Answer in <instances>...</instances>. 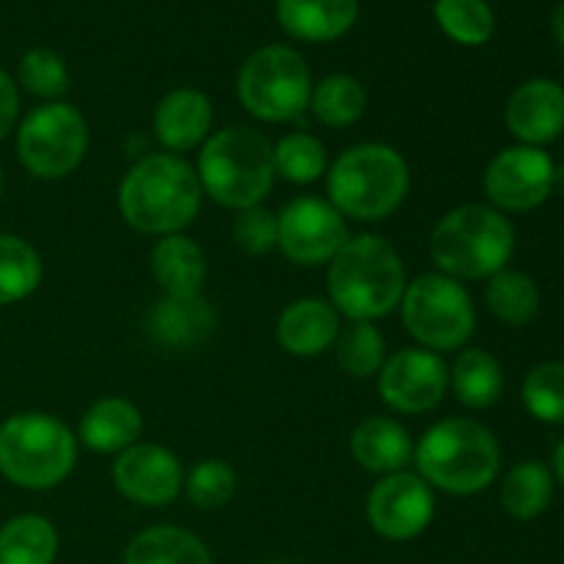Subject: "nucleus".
<instances>
[{
  "mask_svg": "<svg viewBox=\"0 0 564 564\" xmlns=\"http://www.w3.org/2000/svg\"><path fill=\"white\" fill-rule=\"evenodd\" d=\"M202 182L180 154H147L119 185V213L141 235L169 237L196 220L202 209Z\"/></svg>",
  "mask_w": 564,
  "mask_h": 564,
  "instance_id": "1",
  "label": "nucleus"
},
{
  "mask_svg": "<svg viewBox=\"0 0 564 564\" xmlns=\"http://www.w3.org/2000/svg\"><path fill=\"white\" fill-rule=\"evenodd\" d=\"M405 264L380 235H358L328 264L330 306L352 323H372L400 306L405 295Z\"/></svg>",
  "mask_w": 564,
  "mask_h": 564,
  "instance_id": "2",
  "label": "nucleus"
},
{
  "mask_svg": "<svg viewBox=\"0 0 564 564\" xmlns=\"http://www.w3.org/2000/svg\"><path fill=\"white\" fill-rule=\"evenodd\" d=\"M413 463L430 488L449 496H474L499 477L501 446L477 419L449 416L419 438Z\"/></svg>",
  "mask_w": 564,
  "mask_h": 564,
  "instance_id": "3",
  "label": "nucleus"
},
{
  "mask_svg": "<svg viewBox=\"0 0 564 564\" xmlns=\"http://www.w3.org/2000/svg\"><path fill=\"white\" fill-rule=\"evenodd\" d=\"M516 229L490 204H463L449 209L430 237L435 268L455 281L490 279L510 264Z\"/></svg>",
  "mask_w": 564,
  "mask_h": 564,
  "instance_id": "4",
  "label": "nucleus"
},
{
  "mask_svg": "<svg viewBox=\"0 0 564 564\" xmlns=\"http://www.w3.org/2000/svg\"><path fill=\"white\" fill-rule=\"evenodd\" d=\"M411 191L408 160L389 143H358L328 169V202L345 218L378 224L400 209Z\"/></svg>",
  "mask_w": 564,
  "mask_h": 564,
  "instance_id": "5",
  "label": "nucleus"
},
{
  "mask_svg": "<svg viewBox=\"0 0 564 564\" xmlns=\"http://www.w3.org/2000/svg\"><path fill=\"white\" fill-rule=\"evenodd\" d=\"M196 174L202 191L220 207H257L273 191V143L253 127H226L204 141Z\"/></svg>",
  "mask_w": 564,
  "mask_h": 564,
  "instance_id": "6",
  "label": "nucleus"
},
{
  "mask_svg": "<svg viewBox=\"0 0 564 564\" xmlns=\"http://www.w3.org/2000/svg\"><path fill=\"white\" fill-rule=\"evenodd\" d=\"M77 463V435L50 413H17L0 424V474L25 490H50Z\"/></svg>",
  "mask_w": 564,
  "mask_h": 564,
  "instance_id": "7",
  "label": "nucleus"
},
{
  "mask_svg": "<svg viewBox=\"0 0 564 564\" xmlns=\"http://www.w3.org/2000/svg\"><path fill=\"white\" fill-rule=\"evenodd\" d=\"M402 325L422 350L446 352L468 345L477 328V308L460 281L424 273L405 286Z\"/></svg>",
  "mask_w": 564,
  "mask_h": 564,
  "instance_id": "8",
  "label": "nucleus"
},
{
  "mask_svg": "<svg viewBox=\"0 0 564 564\" xmlns=\"http://www.w3.org/2000/svg\"><path fill=\"white\" fill-rule=\"evenodd\" d=\"M312 72L303 55L286 44H268L248 55L237 75V97L259 121H292L308 108Z\"/></svg>",
  "mask_w": 564,
  "mask_h": 564,
  "instance_id": "9",
  "label": "nucleus"
},
{
  "mask_svg": "<svg viewBox=\"0 0 564 564\" xmlns=\"http://www.w3.org/2000/svg\"><path fill=\"white\" fill-rule=\"evenodd\" d=\"M88 124L69 102H47L33 110L17 130V158L36 180H61L83 163Z\"/></svg>",
  "mask_w": 564,
  "mask_h": 564,
  "instance_id": "10",
  "label": "nucleus"
},
{
  "mask_svg": "<svg viewBox=\"0 0 564 564\" xmlns=\"http://www.w3.org/2000/svg\"><path fill=\"white\" fill-rule=\"evenodd\" d=\"M347 237L345 215L319 196L292 198L279 215V248L301 268H319L341 251Z\"/></svg>",
  "mask_w": 564,
  "mask_h": 564,
  "instance_id": "11",
  "label": "nucleus"
},
{
  "mask_svg": "<svg viewBox=\"0 0 564 564\" xmlns=\"http://www.w3.org/2000/svg\"><path fill=\"white\" fill-rule=\"evenodd\" d=\"M482 185L499 213H529L554 193V160L538 147H507L488 163Z\"/></svg>",
  "mask_w": 564,
  "mask_h": 564,
  "instance_id": "12",
  "label": "nucleus"
},
{
  "mask_svg": "<svg viewBox=\"0 0 564 564\" xmlns=\"http://www.w3.org/2000/svg\"><path fill=\"white\" fill-rule=\"evenodd\" d=\"M369 527L391 543L419 538L435 518L433 488L419 474L397 471L380 477L367 499Z\"/></svg>",
  "mask_w": 564,
  "mask_h": 564,
  "instance_id": "13",
  "label": "nucleus"
},
{
  "mask_svg": "<svg viewBox=\"0 0 564 564\" xmlns=\"http://www.w3.org/2000/svg\"><path fill=\"white\" fill-rule=\"evenodd\" d=\"M449 389V367L438 352L402 347L378 372L380 400L397 413L435 411Z\"/></svg>",
  "mask_w": 564,
  "mask_h": 564,
  "instance_id": "14",
  "label": "nucleus"
},
{
  "mask_svg": "<svg viewBox=\"0 0 564 564\" xmlns=\"http://www.w3.org/2000/svg\"><path fill=\"white\" fill-rule=\"evenodd\" d=\"M113 485L127 501L165 507L182 494L185 471L180 457L160 444H132L113 460Z\"/></svg>",
  "mask_w": 564,
  "mask_h": 564,
  "instance_id": "15",
  "label": "nucleus"
},
{
  "mask_svg": "<svg viewBox=\"0 0 564 564\" xmlns=\"http://www.w3.org/2000/svg\"><path fill=\"white\" fill-rule=\"evenodd\" d=\"M507 130L523 147L543 149L564 132V88L551 77H532L510 94Z\"/></svg>",
  "mask_w": 564,
  "mask_h": 564,
  "instance_id": "16",
  "label": "nucleus"
},
{
  "mask_svg": "<svg viewBox=\"0 0 564 564\" xmlns=\"http://www.w3.org/2000/svg\"><path fill=\"white\" fill-rule=\"evenodd\" d=\"M341 330V317L330 301L323 297H301L281 312L275 323V339L290 356L317 358L336 345Z\"/></svg>",
  "mask_w": 564,
  "mask_h": 564,
  "instance_id": "17",
  "label": "nucleus"
},
{
  "mask_svg": "<svg viewBox=\"0 0 564 564\" xmlns=\"http://www.w3.org/2000/svg\"><path fill=\"white\" fill-rule=\"evenodd\" d=\"M209 130H213V102L196 88H174L154 108V135L171 154L204 143Z\"/></svg>",
  "mask_w": 564,
  "mask_h": 564,
  "instance_id": "18",
  "label": "nucleus"
},
{
  "mask_svg": "<svg viewBox=\"0 0 564 564\" xmlns=\"http://www.w3.org/2000/svg\"><path fill=\"white\" fill-rule=\"evenodd\" d=\"M275 17L301 42H336L358 20V0H279Z\"/></svg>",
  "mask_w": 564,
  "mask_h": 564,
  "instance_id": "19",
  "label": "nucleus"
},
{
  "mask_svg": "<svg viewBox=\"0 0 564 564\" xmlns=\"http://www.w3.org/2000/svg\"><path fill=\"white\" fill-rule=\"evenodd\" d=\"M350 452L364 471L386 477L405 471L413 460V438L397 419L369 416L352 430Z\"/></svg>",
  "mask_w": 564,
  "mask_h": 564,
  "instance_id": "20",
  "label": "nucleus"
},
{
  "mask_svg": "<svg viewBox=\"0 0 564 564\" xmlns=\"http://www.w3.org/2000/svg\"><path fill=\"white\" fill-rule=\"evenodd\" d=\"M143 433V416L124 397H105L94 402L80 419L77 444L88 446L97 455H119L127 446L138 444Z\"/></svg>",
  "mask_w": 564,
  "mask_h": 564,
  "instance_id": "21",
  "label": "nucleus"
},
{
  "mask_svg": "<svg viewBox=\"0 0 564 564\" xmlns=\"http://www.w3.org/2000/svg\"><path fill=\"white\" fill-rule=\"evenodd\" d=\"M149 268L163 295L169 297L202 295V286L207 281V257L202 246L185 235L160 237L152 248Z\"/></svg>",
  "mask_w": 564,
  "mask_h": 564,
  "instance_id": "22",
  "label": "nucleus"
},
{
  "mask_svg": "<svg viewBox=\"0 0 564 564\" xmlns=\"http://www.w3.org/2000/svg\"><path fill=\"white\" fill-rule=\"evenodd\" d=\"M215 328V312L202 295L193 297H160L149 314V334L171 350L198 347Z\"/></svg>",
  "mask_w": 564,
  "mask_h": 564,
  "instance_id": "23",
  "label": "nucleus"
},
{
  "mask_svg": "<svg viewBox=\"0 0 564 564\" xmlns=\"http://www.w3.org/2000/svg\"><path fill=\"white\" fill-rule=\"evenodd\" d=\"M449 389L468 411H485L505 394V369L482 347H466L449 369Z\"/></svg>",
  "mask_w": 564,
  "mask_h": 564,
  "instance_id": "24",
  "label": "nucleus"
},
{
  "mask_svg": "<svg viewBox=\"0 0 564 564\" xmlns=\"http://www.w3.org/2000/svg\"><path fill=\"white\" fill-rule=\"evenodd\" d=\"M124 564H213L209 549L182 527H152L132 538Z\"/></svg>",
  "mask_w": 564,
  "mask_h": 564,
  "instance_id": "25",
  "label": "nucleus"
},
{
  "mask_svg": "<svg viewBox=\"0 0 564 564\" xmlns=\"http://www.w3.org/2000/svg\"><path fill=\"white\" fill-rule=\"evenodd\" d=\"M58 532L42 516H17L0 527V564H53Z\"/></svg>",
  "mask_w": 564,
  "mask_h": 564,
  "instance_id": "26",
  "label": "nucleus"
},
{
  "mask_svg": "<svg viewBox=\"0 0 564 564\" xmlns=\"http://www.w3.org/2000/svg\"><path fill=\"white\" fill-rule=\"evenodd\" d=\"M554 499V474L540 460H523L501 482V507L516 521H534Z\"/></svg>",
  "mask_w": 564,
  "mask_h": 564,
  "instance_id": "27",
  "label": "nucleus"
},
{
  "mask_svg": "<svg viewBox=\"0 0 564 564\" xmlns=\"http://www.w3.org/2000/svg\"><path fill=\"white\" fill-rule=\"evenodd\" d=\"M485 306L499 323L510 325V328H523L538 317L540 290L532 275L505 268L488 279Z\"/></svg>",
  "mask_w": 564,
  "mask_h": 564,
  "instance_id": "28",
  "label": "nucleus"
},
{
  "mask_svg": "<svg viewBox=\"0 0 564 564\" xmlns=\"http://www.w3.org/2000/svg\"><path fill=\"white\" fill-rule=\"evenodd\" d=\"M308 108L317 116L319 124L341 130V127L356 124L364 116L367 91L352 75H328L312 88Z\"/></svg>",
  "mask_w": 564,
  "mask_h": 564,
  "instance_id": "29",
  "label": "nucleus"
},
{
  "mask_svg": "<svg viewBox=\"0 0 564 564\" xmlns=\"http://www.w3.org/2000/svg\"><path fill=\"white\" fill-rule=\"evenodd\" d=\"M42 284V257L28 240L0 235V306L25 301Z\"/></svg>",
  "mask_w": 564,
  "mask_h": 564,
  "instance_id": "30",
  "label": "nucleus"
},
{
  "mask_svg": "<svg viewBox=\"0 0 564 564\" xmlns=\"http://www.w3.org/2000/svg\"><path fill=\"white\" fill-rule=\"evenodd\" d=\"M275 176L292 185H312L328 171V152L323 141L308 132H290L273 147Z\"/></svg>",
  "mask_w": 564,
  "mask_h": 564,
  "instance_id": "31",
  "label": "nucleus"
},
{
  "mask_svg": "<svg viewBox=\"0 0 564 564\" xmlns=\"http://www.w3.org/2000/svg\"><path fill=\"white\" fill-rule=\"evenodd\" d=\"M336 361L356 380L378 375L386 364V339L372 323H350L336 339Z\"/></svg>",
  "mask_w": 564,
  "mask_h": 564,
  "instance_id": "32",
  "label": "nucleus"
},
{
  "mask_svg": "<svg viewBox=\"0 0 564 564\" xmlns=\"http://www.w3.org/2000/svg\"><path fill=\"white\" fill-rule=\"evenodd\" d=\"M435 20L463 47H479L496 31V17L485 0H435Z\"/></svg>",
  "mask_w": 564,
  "mask_h": 564,
  "instance_id": "33",
  "label": "nucleus"
},
{
  "mask_svg": "<svg viewBox=\"0 0 564 564\" xmlns=\"http://www.w3.org/2000/svg\"><path fill=\"white\" fill-rule=\"evenodd\" d=\"M521 400L538 422L564 424V361L534 367L523 380Z\"/></svg>",
  "mask_w": 564,
  "mask_h": 564,
  "instance_id": "34",
  "label": "nucleus"
},
{
  "mask_svg": "<svg viewBox=\"0 0 564 564\" xmlns=\"http://www.w3.org/2000/svg\"><path fill=\"white\" fill-rule=\"evenodd\" d=\"M185 496L198 510H218L237 494V471L226 460H202L185 477Z\"/></svg>",
  "mask_w": 564,
  "mask_h": 564,
  "instance_id": "35",
  "label": "nucleus"
},
{
  "mask_svg": "<svg viewBox=\"0 0 564 564\" xmlns=\"http://www.w3.org/2000/svg\"><path fill=\"white\" fill-rule=\"evenodd\" d=\"M20 83L28 94L42 99H58L64 97L66 88H69V72L61 55H55L53 50H28L20 61Z\"/></svg>",
  "mask_w": 564,
  "mask_h": 564,
  "instance_id": "36",
  "label": "nucleus"
},
{
  "mask_svg": "<svg viewBox=\"0 0 564 564\" xmlns=\"http://www.w3.org/2000/svg\"><path fill=\"white\" fill-rule=\"evenodd\" d=\"M231 237H235L242 251L253 253V257L273 251V248H279V215L273 209L262 207V204L237 209Z\"/></svg>",
  "mask_w": 564,
  "mask_h": 564,
  "instance_id": "37",
  "label": "nucleus"
},
{
  "mask_svg": "<svg viewBox=\"0 0 564 564\" xmlns=\"http://www.w3.org/2000/svg\"><path fill=\"white\" fill-rule=\"evenodd\" d=\"M17 113H20V94L14 80L0 69V141L14 130Z\"/></svg>",
  "mask_w": 564,
  "mask_h": 564,
  "instance_id": "38",
  "label": "nucleus"
},
{
  "mask_svg": "<svg viewBox=\"0 0 564 564\" xmlns=\"http://www.w3.org/2000/svg\"><path fill=\"white\" fill-rule=\"evenodd\" d=\"M551 31H554L556 44L564 50V3L556 6L554 14H551Z\"/></svg>",
  "mask_w": 564,
  "mask_h": 564,
  "instance_id": "39",
  "label": "nucleus"
},
{
  "mask_svg": "<svg viewBox=\"0 0 564 564\" xmlns=\"http://www.w3.org/2000/svg\"><path fill=\"white\" fill-rule=\"evenodd\" d=\"M554 477H556V482H560L564 488V438L554 452Z\"/></svg>",
  "mask_w": 564,
  "mask_h": 564,
  "instance_id": "40",
  "label": "nucleus"
},
{
  "mask_svg": "<svg viewBox=\"0 0 564 564\" xmlns=\"http://www.w3.org/2000/svg\"><path fill=\"white\" fill-rule=\"evenodd\" d=\"M554 191H560L564 196V163L554 165Z\"/></svg>",
  "mask_w": 564,
  "mask_h": 564,
  "instance_id": "41",
  "label": "nucleus"
},
{
  "mask_svg": "<svg viewBox=\"0 0 564 564\" xmlns=\"http://www.w3.org/2000/svg\"><path fill=\"white\" fill-rule=\"evenodd\" d=\"M3 187H6V180H3V169H0V196H3Z\"/></svg>",
  "mask_w": 564,
  "mask_h": 564,
  "instance_id": "42",
  "label": "nucleus"
},
{
  "mask_svg": "<svg viewBox=\"0 0 564 564\" xmlns=\"http://www.w3.org/2000/svg\"><path fill=\"white\" fill-rule=\"evenodd\" d=\"M264 564H286V562H264Z\"/></svg>",
  "mask_w": 564,
  "mask_h": 564,
  "instance_id": "43",
  "label": "nucleus"
}]
</instances>
